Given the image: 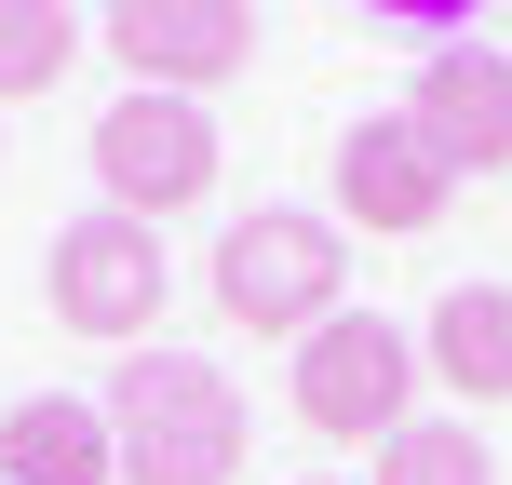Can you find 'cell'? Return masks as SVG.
<instances>
[{
    "label": "cell",
    "instance_id": "obj_1",
    "mask_svg": "<svg viewBox=\"0 0 512 485\" xmlns=\"http://www.w3.org/2000/svg\"><path fill=\"white\" fill-rule=\"evenodd\" d=\"M108 445H122V485H230L243 472V391H230V364L135 351L122 391H108Z\"/></svg>",
    "mask_w": 512,
    "mask_h": 485
},
{
    "label": "cell",
    "instance_id": "obj_2",
    "mask_svg": "<svg viewBox=\"0 0 512 485\" xmlns=\"http://www.w3.org/2000/svg\"><path fill=\"white\" fill-rule=\"evenodd\" d=\"M337 283H351V243H337V216L310 203H256L230 243H216V310L256 337H310L337 310Z\"/></svg>",
    "mask_w": 512,
    "mask_h": 485
},
{
    "label": "cell",
    "instance_id": "obj_3",
    "mask_svg": "<svg viewBox=\"0 0 512 485\" xmlns=\"http://www.w3.org/2000/svg\"><path fill=\"white\" fill-rule=\"evenodd\" d=\"M405 391H418V337L405 324H378V310H324L310 324V351H297V418L324 445H364V432H405Z\"/></svg>",
    "mask_w": 512,
    "mask_h": 485
},
{
    "label": "cell",
    "instance_id": "obj_4",
    "mask_svg": "<svg viewBox=\"0 0 512 485\" xmlns=\"http://www.w3.org/2000/svg\"><path fill=\"white\" fill-rule=\"evenodd\" d=\"M95 176H108L122 216L162 230V216H189V203L216 189V122H203L189 95H162V81H135V95L95 122Z\"/></svg>",
    "mask_w": 512,
    "mask_h": 485
},
{
    "label": "cell",
    "instance_id": "obj_5",
    "mask_svg": "<svg viewBox=\"0 0 512 485\" xmlns=\"http://www.w3.org/2000/svg\"><path fill=\"white\" fill-rule=\"evenodd\" d=\"M54 324L68 337H149L162 324V243H149V216L95 203V216L54 230Z\"/></svg>",
    "mask_w": 512,
    "mask_h": 485
},
{
    "label": "cell",
    "instance_id": "obj_6",
    "mask_svg": "<svg viewBox=\"0 0 512 485\" xmlns=\"http://www.w3.org/2000/svg\"><path fill=\"white\" fill-rule=\"evenodd\" d=\"M445 189H459V176H445V149L405 122V108L337 135V216H351V230H391V243H405V230L445 216Z\"/></svg>",
    "mask_w": 512,
    "mask_h": 485
},
{
    "label": "cell",
    "instance_id": "obj_7",
    "mask_svg": "<svg viewBox=\"0 0 512 485\" xmlns=\"http://www.w3.org/2000/svg\"><path fill=\"white\" fill-rule=\"evenodd\" d=\"M108 41H122L135 81L203 95V81H230L256 54V14H243V0H108Z\"/></svg>",
    "mask_w": 512,
    "mask_h": 485
},
{
    "label": "cell",
    "instance_id": "obj_8",
    "mask_svg": "<svg viewBox=\"0 0 512 485\" xmlns=\"http://www.w3.org/2000/svg\"><path fill=\"white\" fill-rule=\"evenodd\" d=\"M405 122L445 149V176H499L512 162V54H486V41H445L432 68H418V95H405Z\"/></svg>",
    "mask_w": 512,
    "mask_h": 485
},
{
    "label": "cell",
    "instance_id": "obj_9",
    "mask_svg": "<svg viewBox=\"0 0 512 485\" xmlns=\"http://www.w3.org/2000/svg\"><path fill=\"white\" fill-rule=\"evenodd\" d=\"M0 485H122L108 405H81V391H27V405L0 418Z\"/></svg>",
    "mask_w": 512,
    "mask_h": 485
},
{
    "label": "cell",
    "instance_id": "obj_10",
    "mask_svg": "<svg viewBox=\"0 0 512 485\" xmlns=\"http://www.w3.org/2000/svg\"><path fill=\"white\" fill-rule=\"evenodd\" d=\"M418 364H445L459 405H512V297H499V283H459V297L432 310V351H418Z\"/></svg>",
    "mask_w": 512,
    "mask_h": 485
},
{
    "label": "cell",
    "instance_id": "obj_11",
    "mask_svg": "<svg viewBox=\"0 0 512 485\" xmlns=\"http://www.w3.org/2000/svg\"><path fill=\"white\" fill-rule=\"evenodd\" d=\"M81 54V14L68 0H0V95H54Z\"/></svg>",
    "mask_w": 512,
    "mask_h": 485
},
{
    "label": "cell",
    "instance_id": "obj_12",
    "mask_svg": "<svg viewBox=\"0 0 512 485\" xmlns=\"http://www.w3.org/2000/svg\"><path fill=\"white\" fill-rule=\"evenodd\" d=\"M378 485H499L486 445H472V418H405V432L378 445Z\"/></svg>",
    "mask_w": 512,
    "mask_h": 485
},
{
    "label": "cell",
    "instance_id": "obj_13",
    "mask_svg": "<svg viewBox=\"0 0 512 485\" xmlns=\"http://www.w3.org/2000/svg\"><path fill=\"white\" fill-rule=\"evenodd\" d=\"M364 14H405V27H472L486 0H364Z\"/></svg>",
    "mask_w": 512,
    "mask_h": 485
}]
</instances>
